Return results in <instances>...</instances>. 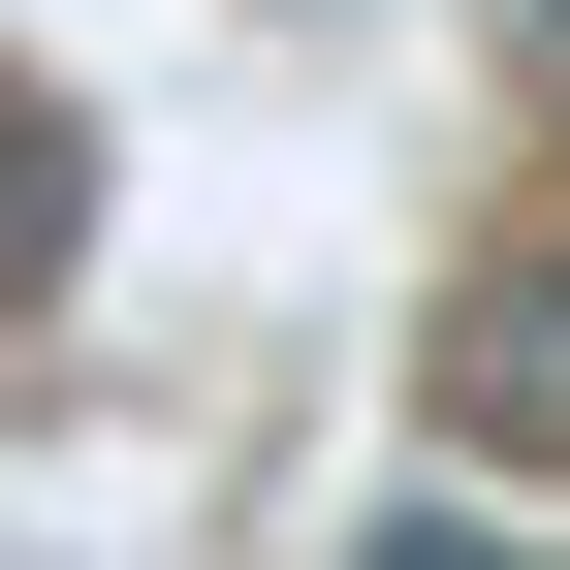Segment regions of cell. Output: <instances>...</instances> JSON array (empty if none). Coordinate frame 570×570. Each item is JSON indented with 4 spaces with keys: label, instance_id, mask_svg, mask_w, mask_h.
I'll return each mask as SVG.
<instances>
[{
    "label": "cell",
    "instance_id": "obj_1",
    "mask_svg": "<svg viewBox=\"0 0 570 570\" xmlns=\"http://www.w3.org/2000/svg\"><path fill=\"white\" fill-rule=\"evenodd\" d=\"M412 381H444V444H475V475H570V223H508V254H475Z\"/></svg>",
    "mask_w": 570,
    "mask_h": 570
},
{
    "label": "cell",
    "instance_id": "obj_3",
    "mask_svg": "<svg viewBox=\"0 0 570 570\" xmlns=\"http://www.w3.org/2000/svg\"><path fill=\"white\" fill-rule=\"evenodd\" d=\"M539 32H570V0H539Z\"/></svg>",
    "mask_w": 570,
    "mask_h": 570
},
{
    "label": "cell",
    "instance_id": "obj_2",
    "mask_svg": "<svg viewBox=\"0 0 570 570\" xmlns=\"http://www.w3.org/2000/svg\"><path fill=\"white\" fill-rule=\"evenodd\" d=\"M348 570H570V539H539V508H381Z\"/></svg>",
    "mask_w": 570,
    "mask_h": 570
}]
</instances>
